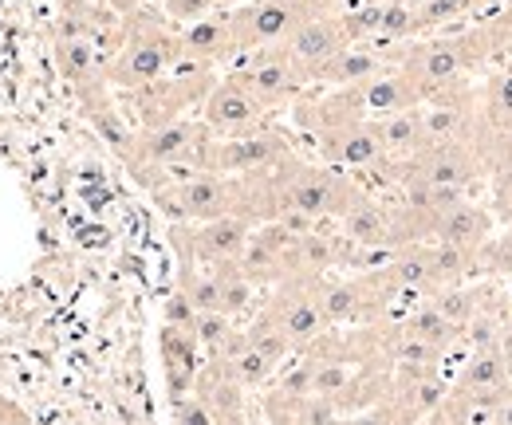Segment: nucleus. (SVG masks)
I'll use <instances>...</instances> for the list:
<instances>
[{
	"mask_svg": "<svg viewBox=\"0 0 512 425\" xmlns=\"http://www.w3.org/2000/svg\"><path fill=\"white\" fill-rule=\"evenodd\" d=\"M182 67V32L146 8H134L119 24V44L107 60V83L119 91H138Z\"/></svg>",
	"mask_w": 512,
	"mask_h": 425,
	"instance_id": "f257e3e1",
	"label": "nucleus"
},
{
	"mask_svg": "<svg viewBox=\"0 0 512 425\" xmlns=\"http://www.w3.org/2000/svg\"><path fill=\"white\" fill-rule=\"evenodd\" d=\"M489 52H497L489 24H477L469 32H453V36L438 32V36H422V40L406 44L398 56V71L418 87V95L426 103V99H438L449 91H461V79Z\"/></svg>",
	"mask_w": 512,
	"mask_h": 425,
	"instance_id": "f03ea898",
	"label": "nucleus"
},
{
	"mask_svg": "<svg viewBox=\"0 0 512 425\" xmlns=\"http://www.w3.org/2000/svg\"><path fill=\"white\" fill-rule=\"evenodd\" d=\"M154 205L174 221V225H201L217 217H253L249 213V185L245 178H221V174H193L182 182H166L150 189Z\"/></svg>",
	"mask_w": 512,
	"mask_h": 425,
	"instance_id": "7ed1b4c3",
	"label": "nucleus"
},
{
	"mask_svg": "<svg viewBox=\"0 0 512 425\" xmlns=\"http://www.w3.org/2000/svg\"><path fill=\"white\" fill-rule=\"evenodd\" d=\"M213 83L217 79L205 67H178V71L162 75L158 83L123 91V111L138 119V130L162 126V122L182 119V111H190V107H201Z\"/></svg>",
	"mask_w": 512,
	"mask_h": 425,
	"instance_id": "20e7f679",
	"label": "nucleus"
},
{
	"mask_svg": "<svg viewBox=\"0 0 512 425\" xmlns=\"http://www.w3.org/2000/svg\"><path fill=\"white\" fill-rule=\"evenodd\" d=\"M264 315L284 331L296 351L316 347L327 335V319L320 311V276H288L272 288Z\"/></svg>",
	"mask_w": 512,
	"mask_h": 425,
	"instance_id": "39448f33",
	"label": "nucleus"
},
{
	"mask_svg": "<svg viewBox=\"0 0 512 425\" xmlns=\"http://www.w3.org/2000/svg\"><path fill=\"white\" fill-rule=\"evenodd\" d=\"M284 158H292V138L264 126L245 138H209L201 154V170L221 174V178H249V174H264L280 166Z\"/></svg>",
	"mask_w": 512,
	"mask_h": 425,
	"instance_id": "423d86ee",
	"label": "nucleus"
},
{
	"mask_svg": "<svg viewBox=\"0 0 512 425\" xmlns=\"http://www.w3.org/2000/svg\"><path fill=\"white\" fill-rule=\"evenodd\" d=\"M256 221L253 217H217V221H201V225H174L170 237L182 256V264H197V268H229L241 260L245 244L253 237Z\"/></svg>",
	"mask_w": 512,
	"mask_h": 425,
	"instance_id": "0eeeda50",
	"label": "nucleus"
},
{
	"mask_svg": "<svg viewBox=\"0 0 512 425\" xmlns=\"http://www.w3.org/2000/svg\"><path fill=\"white\" fill-rule=\"evenodd\" d=\"M233 75L249 87V95H253L268 115L272 111H284V107H296L304 99V91L312 87L308 75L284 56V48H264V52L245 56Z\"/></svg>",
	"mask_w": 512,
	"mask_h": 425,
	"instance_id": "6e6552de",
	"label": "nucleus"
},
{
	"mask_svg": "<svg viewBox=\"0 0 512 425\" xmlns=\"http://www.w3.org/2000/svg\"><path fill=\"white\" fill-rule=\"evenodd\" d=\"M197 111H201L197 119L205 122V130L213 138H245V134H256L268 126V111L256 103L249 87L233 71L209 87V95Z\"/></svg>",
	"mask_w": 512,
	"mask_h": 425,
	"instance_id": "1a4fd4ad",
	"label": "nucleus"
},
{
	"mask_svg": "<svg viewBox=\"0 0 512 425\" xmlns=\"http://www.w3.org/2000/svg\"><path fill=\"white\" fill-rule=\"evenodd\" d=\"M477 178H481V162H477V150L465 146V142L426 146L410 162H398V182L446 185V189H465L469 193V185H477Z\"/></svg>",
	"mask_w": 512,
	"mask_h": 425,
	"instance_id": "9d476101",
	"label": "nucleus"
},
{
	"mask_svg": "<svg viewBox=\"0 0 512 425\" xmlns=\"http://www.w3.org/2000/svg\"><path fill=\"white\" fill-rule=\"evenodd\" d=\"M312 142H316V150H320L323 166L343 170V174H363V170H375L379 162H386L375 119L327 126L320 134H312Z\"/></svg>",
	"mask_w": 512,
	"mask_h": 425,
	"instance_id": "9b49d317",
	"label": "nucleus"
},
{
	"mask_svg": "<svg viewBox=\"0 0 512 425\" xmlns=\"http://www.w3.org/2000/svg\"><path fill=\"white\" fill-rule=\"evenodd\" d=\"M280 48H284V56L296 63V67L308 75V83H312V75H316L327 60H335L343 48H351V40H347L343 20H339V8H335V12H323V16L304 20Z\"/></svg>",
	"mask_w": 512,
	"mask_h": 425,
	"instance_id": "f8f14e48",
	"label": "nucleus"
},
{
	"mask_svg": "<svg viewBox=\"0 0 512 425\" xmlns=\"http://www.w3.org/2000/svg\"><path fill=\"white\" fill-rule=\"evenodd\" d=\"M237 44H233V20L229 8L197 20L190 28H182V67H213L221 60H233Z\"/></svg>",
	"mask_w": 512,
	"mask_h": 425,
	"instance_id": "ddd939ff",
	"label": "nucleus"
},
{
	"mask_svg": "<svg viewBox=\"0 0 512 425\" xmlns=\"http://www.w3.org/2000/svg\"><path fill=\"white\" fill-rule=\"evenodd\" d=\"M158 351H162V366H166V390H170V398L174 402L190 398L193 386H197V374H201V347H197L193 331L162 323Z\"/></svg>",
	"mask_w": 512,
	"mask_h": 425,
	"instance_id": "4468645a",
	"label": "nucleus"
},
{
	"mask_svg": "<svg viewBox=\"0 0 512 425\" xmlns=\"http://www.w3.org/2000/svg\"><path fill=\"white\" fill-rule=\"evenodd\" d=\"M355 99H359L363 119H386V115H398V111H414V107H422L418 87H414L398 67H386V71H379L375 79L359 83V87H355Z\"/></svg>",
	"mask_w": 512,
	"mask_h": 425,
	"instance_id": "2eb2a0df",
	"label": "nucleus"
},
{
	"mask_svg": "<svg viewBox=\"0 0 512 425\" xmlns=\"http://www.w3.org/2000/svg\"><path fill=\"white\" fill-rule=\"evenodd\" d=\"M339 233H343V241L351 244L355 252L398 248V244H394V221H390V213H386L371 193H363V197L339 217Z\"/></svg>",
	"mask_w": 512,
	"mask_h": 425,
	"instance_id": "dca6fc26",
	"label": "nucleus"
},
{
	"mask_svg": "<svg viewBox=\"0 0 512 425\" xmlns=\"http://www.w3.org/2000/svg\"><path fill=\"white\" fill-rule=\"evenodd\" d=\"M493 233V217L477 205V201H457L453 209H446L434 225H430V237L438 244H453V248H465V252H477L481 244L489 241Z\"/></svg>",
	"mask_w": 512,
	"mask_h": 425,
	"instance_id": "f3484780",
	"label": "nucleus"
},
{
	"mask_svg": "<svg viewBox=\"0 0 512 425\" xmlns=\"http://www.w3.org/2000/svg\"><path fill=\"white\" fill-rule=\"evenodd\" d=\"M79 107H83V119L91 122V130L111 146V154L127 162L138 130L130 126L127 111L111 99V87H107V91H95V95H87V99H79Z\"/></svg>",
	"mask_w": 512,
	"mask_h": 425,
	"instance_id": "a211bd4d",
	"label": "nucleus"
},
{
	"mask_svg": "<svg viewBox=\"0 0 512 425\" xmlns=\"http://www.w3.org/2000/svg\"><path fill=\"white\" fill-rule=\"evenodd\" d=\"M386 284L402 296H430L434 292V272H430V244H402L394 248L390 264L383 268Z\"/></svg>",
	"mask_w": 512,
	"mask_h": 425,
	"instance_id": "6ab92c4d",
	"label": "nucleus"
},
{
	"mask_svg": "<svg viewBox=\"0 0 512 425\" xmlns=\"http://www.w3.org/2000/svg\"><path fill=\"white\" fill-rule=\"evenodd\" d=\"M379 130V142H383V154L390 162H410L414 154H422L430 142H426V130H422V111H398V115H386L375 119Z\"/></svg>",
	"mask_w": 512,
	"mask_h": 425,
	"instance_id": "aec40b11",
	"label": "nucleus"
},
{
	"mask_svg": "<svg viewBox=\"0 0 512 425\" xmlns=\"http://www.w3.org/2000/svg\"><path fill=\"white\" fill-rule=\"evenodd\" d=\"M398 331H406V335H414V339H426V343H434L438 351H449V347H453V339H457V327H453V323H449L446 315H442L434 304L410 311V315L402 319V327H398Z\"/></svg>",
	"mask_w": 512,
	"mask_h": 425,
	"instance_id": "412c9836",
	"label": "nucleus"
},
{
	"mask_svg": "<svg viewBox=\"0 0 512 425\" xmlns=\"http://www.w3.org/2000/svg\"><path fill=\"white\" fill-rule=\"evenodd\" d=\"M217 280H221V315H229L233 323L241 319V315H249L256 307V288L253 280L237 268V264H229V268H217Z\"/></svg>",
	"mask_w": 512,
	"mask_h": 425,
	"instance_id": "4be33fe9",
	"label": "nucleus"
},
{
	"mask_svg": "<svg viewBox=\"0 0 512 425\" xmlns=\"http://www.w3.org/2000/svg\"><path fill=\"white\" fill-rule=\"evenodd\" d=\"M245 343H249L253 351H260V355L276 366V370H280V366L296 355V347L284 339V331H280V327H276V323H272L264 311H260L253 323L245 327Z\"/></svg>",
	"mask_w": 512,
	"mask_h": 425,
	"instance_id": "5701e85b",
	"label": "nucleus"
},
{
	"mask_svg": "<svg viewBox=\"0 0 512 425\" xmlns=\"http://www.w3.org/2000/svg\"><path fill=\"white\" fill-rule=\"evenodd\" d=\"M469 264H473V252H465V248H453V244L430 241V272H434V296H438V292H446V288H457V284L465 280Z\"/></svg>",
	"mask_w": 512,
	"mask_h": 425,
	"instance_id": "b1692460",
	"label": "nucleus"
},
{
	"mask_svg": "<svg viewBox=\"0 0 512 425\" xmlns=\"http://www.w3.org/2000/svg\"><path fill=\"white\" fill-rule=\"evenodd\" d=\"M481 115H485L489 126H497V130H512V63L497 67V71L489 75Z\"/></svg>",
	"mask_w": 512,
	"mask_h": 425,
	"instance_id": "393cba45",
	"label": "nucleus"
},
{
	"mask_svg": "<svg viewBox=\"0 0 512 425\" xmlns=\"http://www.w3.org/2000/svg\"><path fill=\"white\" fill-rule=\"evenodd\" d=\"M233 335H237V323H233L229 315H221V311H201L197 323H193V339H197V347H201L209 359L221 355Z\"/></svg>",
	"mask_w": 512,
	"mask_h": 425,
	"instance_id": "a878e982",
	"label": "nucleus"
},
{
	"mask_svg": "<svg viewBox=\"0 0 512 425\" xmlns=\"http://www.w3.org/2000/svg\"><path fill=\"white\" fill-rule=\"evenodd\" d=\"M213 12H221L217 0H162V16H166L178 32L197 24V20H205V16H213Z\"/></svg>",
	"mask_w": 512,
	"mask_h": 425,
	"instance_id": "bb28decb",
	"label": "nucleus"
},
{
	"mask_svg": "<svg viewBox=\"0 0 512 425\" xmlns=\"http://www.w3.org/2000/svg\"><path fill=\"white\" fill-rule=\"evenodd\" d=\"M162 323L166 327H182V331H193V323H197V311L193 304L182 296V292H170V300L162 304Z\"/></svg>",
	"mask_w": 512,
	"mask_h": 425,
	"instance_id": "cd10ccee",
	"label": "nucleus"
},
{
	"mask_svg": "<svg viewBox=\"0 0 512 425\" xmlns=\"http://www.w3.org/2000/svg\"><path fill=\"white\" fill-rule=\"evenodd\" d=\"M178 410H174V425H213V414L205 410V402L190 394V398H182V402H174Z\"/></svg>",
	"mask_w": 512,
	"mask_h": 425,
	"instance_id": "c85d7f7f",
	"label": "nucleus"
},
{
	"mask_svg": "<svg viewBox=\"0 0 512 425\" xmlns=\"http://www.w3.org/2000/svg\"><path fill=\"white\" fill-rule=\"evenodd\" d=\"M0 425H32V414H28L16 398L0 394Z\"/></svg>",
	"mask_w": 512,
	"mask_h": 425,
	"instance_id": "c756f323",
	"label": "nucleus"
},
{
	"mask_svg": "<svg viewBox=\"0 0 512 425\" xmlns=\"http://www.w3.org/2000/svg\"><path fill=\"white\" fill-rule=\"evenodd\" d=\"M107 4H111V8L119 12V16H130V12H134V8L142 4V0H107Z\"/></svg>",
	"mask_w": 512,
	"mask_h": 425,
	"instance_id": "7c9ffc66",
	"label": "nucleus"
},
{
	"mask_svg": "<svg viewBox=\"0 0 512 425\" xmlns=\"http://www.w3.org/2000/svg\"><path fill=\"white\" fill-rule=\"evenodd\" d=\"M422 425H453V422H449V418L442 414V410H434V414H430V418H426Z\"/></svg>",
	"mask_w": 512,
	"mask_h": 425,
	"instance_id": "2f4dec72",
	"label": "nucleus"
},
{
	"mask_svg": "<svg viewBox=\"0 0 512 425\" xmlns=\"http://www.w3.org/2000/svg\"><path fill=\"white\" fill-rule=\"evenodd\" d=\"M221 8H237V4H245V0H217Z\"/></svg>",
	"mask_w": 512,
	"mask_h": 425,
	"instance_id": "473e14b6",
	"label": "nucleus"
}]
</instances>
